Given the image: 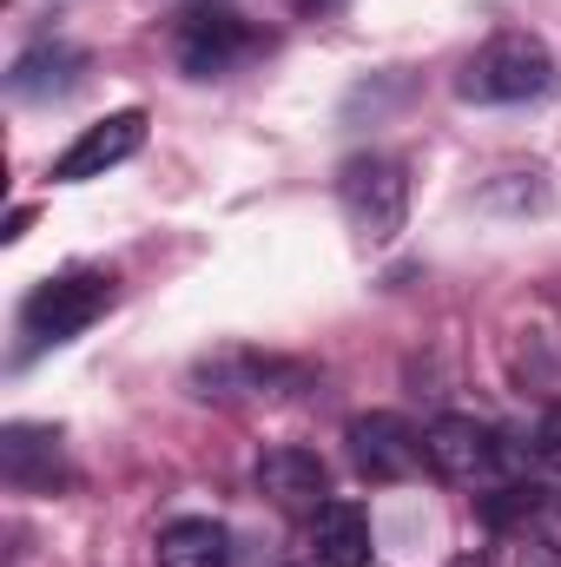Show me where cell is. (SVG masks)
Masks as SVG:
<instances>
[{
	"label": "cell",
	"mask_w": 561,
	"mask_h": 567,
	"mask_svg": "<svg viewBox=\"0 0 561 567\" xmlns=\"http://www.w3.org/2000/svg\"><path fill=\"white\" fill-rule=\"evenodd\" d=\"M310 548H317V567H370V515L357 502H324L310 515Z\"/></svg>",
	"instance_id": "cell-12"
},
{
	"label": "cell",
	"mask_w": 561,
	"mask_h": 567,
	"mask_svg": "<svg viewBox=\"0 0 561 567\" xmlns=\"http://www.w3.org/2000/svg\"><path fill=\"white\" fill-rule=\"evenodd\" d=\"M140 145H145V113L140 106H120V113H106L100 126H86L80 140L67 145L47 178H53V185H93V178H106L113 165H126Z\"/></svg>",
	"instance_id": "cell-8"
},
{
	"label": "cell",
	"mask_w": 561,
	"mask_h": 567,
	"mask_svg": "<svg viewBox=\"0 0 561 567\" xmlns=\"http://www.w3.org/2000/svg\"><path fill=\"white\" fill-rule=\"evenodd\" d=\"M344 449H350V468H357L364 482H410L422 462H429L422 435L404 423V416H390V410L357 416V423L344 429Z\"/></svg>",
	"instance_id": "cell-6"
},
{
	"label": "cell",
	"mask_w": 561,
	"mask_h": 567,
	"mask_svg": "<svg viewBox=\"0 0 561 567\" xmlns=\"http://www.w3.org/2000/svg\"><path fill=\"white\" fill-rule=\"evenodd\" d=\"M258 53H265V33H258L245 13H232V7L185 13L178 33H172V60H178L185 80H225V73H238V66L258 60Z\"/></svg>",
	"instance_id": "cell-4"
},
{
	"label": "cell",
	"mask_w": 561,
	"mask_h": 567,
	"mask_svg": "<svg viewBox=\"0 0 561 567\" xmlns=\"http://www.w3.org/2000/svg\"><path fill=\"white\" fill-rule=\"evenodd\" d=\"M27 225H33V212H27V205H20V212H13V218H7V231H0V238H7V245H13V238H27Z\"/></svg>",
	"instance_id": "cell-17"
},
{
	"label": "cell",
	"mask_w": 561,
	"mask_h": 567,
	"mask_svg": "<svg viewBox=\"0 0 561 567\" xmlns=\"http://www.w3.org/2000/svg\"><path fill=\"white\" fill-rule=\"evenodd\" d=\"M422 449H429V468L442 482H482V475H496L509 462V442L489 423H476V416H436Z\"/></svg>",
	"instance_id": "cell-9"
},
{
	"label": "cell",
	"mask_w": 561,
	"mask_h": 567,
	"mask_svg": "<svg viewBox=\"0 0 561 567\" xmlns=\"http://www.w3.org/2000/svg\"><path fill=\"white\" fill-rule=\"evenodd\" d=\"M456 567H482V561H456Z\"/></svg>",
	"instance_id": "cell-18"
},
{
	"label": "cell",
	"mask_w": 561,
	"mask_h": 567,
	"mask_svg": "<svg viewBox=\"0 0 561 567\" xmlns=\"http://www.w3.org/2000/svg\"><path fill=\"white\" fill-rule=\"evenodd\" d=\"M258 495L278 508V515H317L324 502H330V468H324V455L317 449H272L265 462H258Z\"/></svg>",
	"instance_id": "cell-11"
},
{
	"label": "cell",
	"mask_w": 561,
	"mask_h": 567,
	"mask_svg": "<svg viewBox=\"0 0 561 567\" xmlns=\"http://www.w3.org/2000/svg\"><path fill=\"white\" fill-rule=\"evenodd\" d=\"M0 475L20 495H53L67 482V449L53 423H7L0 429Z\"/></svg>",
	"instance_id": "cell-10"
},
{
	"label": "cell",
	"mask_w": 561,
	"mask_h": 567,
	"mask_svg": "<svg viewBox=\"0 0 561 567\" xmlns=\"http://www.w3.org/2000/svg\"><path fill=\"white\" fill-rule=\"evenodd\" d=\"M290 7H297V13H304V20H324V13H337V7H344V0H290Z\"/></svg>",
	"instance_id": "cell-16"
},
{
	"label": "cell",
	"mask_w": 561,
	"mask_h": 567,
	"mask_svg": "<svg viewBox=\"0 0 561 567\" xmlns=\"http://www.w3.org/2000/svg\"><path fill=\"white\" fill-rule=\"evenodd\" d=\"M86 73H93V53L86 47H73V40H33L7 66V93L20 106H60V100H73L86 86Z\"/></svg>",
	"instance_id": "cell-7"
},
{
	"label": "cell",
	"mask_w": 561,
	"mask_h": 567,
	"mask_svg": "<svg viewBox=\"0 0 561 567\" xmlns=\"http://www.w3.org/2000/svg\"><path fill=\"white\" fill-rule=\"evenodd\" d=\"M310 383L304 363L290 357H258V350H218L192 363V396L205 403H238V396H297Z\"/></svg>",
	"instance_id": "cell-5"
},
{
	"label": "cell",
	"mask_w": 561,
	"mask_h": 567,
	"mask_svg": "<svg viewBox=\"0 0 561 567\" xmlns=\"http://www.w3.org/2000/svg\"><path fill=\"white\" fill-rule=\"evenodd\" d=\"M337 205H344V225L364 245H390L404 231V218H410V172H404V158L357 152L337 172Z\"/></svg>",
	"instance_id": "cell-2"
},
{
	"label": "cell",
	"mask_w": 561,
	"mask_h": 567,
	"mask_svg": "<svg viewBox=\"0 0 561 567\" xmlns=\"http://www.w3.org/2000/svg\"><path fill=\"white\" fill-rule=\"evenodd\" d=\"M159 567H232V535L205 515H178L159 528Z\"/></svg>",
	"instance_id": "cell-13"
},
{
	"label": "cell",
	"mask_w": 561,
	"mask_h": 567,
	"mask_svg": "<svg viewBox=\"0 0 561 567\" xmlns=\"http://www.w3.org/2000/svg\"><path fill=\"white\" fill-rule=\"evenodd\" d=\"M482 212H502V218H529V212H549L555 205V185L549 172H496L482 192H476Z\"/></svg>",
	"instance_id": "cell-14"
},
{
	"label": "cell",
	"mask_w": 561,
	"mask_h": 567,
	"mask_svg": "<svg viewBox=\"0 0 561 567\" xmlns=\"http://www.w3.org/2000/svg\"><path fill=\"white\" fill-rule=\"evenodd\" d=\"M113 310V278L106 271H60V278H40L20 303V330L33 343H73L80 330H93L100 317Z\"/></svg>",
	"instance_id": "cell-3"
},
{
	"label": "cell",
	"mask_w": 561,
	"mask_h": 567,
	"mask_svg": "<svg viewBox=\"0 0 561 567\" xmlns=\"http://www.w3.org/2000/svg\"><path fill=\"white\" fill-rule=\"evenodd\" d=\"M536 462L561 468V410H555V416H549L542 429H536Z\"/></svg>",
	"instance_id": "cell-15"
},
{
	"label": "cell",
	"mask_w": 561,
	"mask_h": 567,
	"mask_svg": "<svg viewBox=\"0 0 561 567\" xmlns=\"http://www.w3.org/2000/svg\"><path fill=\"white\" fill-rule=\"evenodd\" d=\"M555 53L536 40V33H496L482 40L462 73H456V100L462 106H522V100H542L555 93Z\"/></svg>",
	"instance_id": "cell-1"
}]
</instances>
